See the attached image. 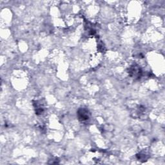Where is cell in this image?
Returning a JSON list of instances; mask_svg holds the SVG:
<instances>
[{"label":"cell","mask_w":165,"mask_h":165,"mask_svg":"<svg viewBox=\"0 0 165 165\" xmlns=\"http://www.w3.org/2000/svg\"><path fill=\"white\" fill-rule=\"evenodd\" d=\"M129 73H130L132 77L134 78H140L142 74V71L141 69L138 66L133 65L131 66V68L129 70Z\"/></svg>","instance_id":"obj_1"},{"label":"cell","mask_w":165,"mask_h":165,"mask_svg":"<svg viewBox=\"0 0 165 165\" xmlns=\"http://www.w3.org/2000/svg\"><path fill=\"white\" fill-rule=\"evenodd\" d=\"M78 117L81 121H85L89 118L88 110L85 109H80L78 111Z\"/></svg>","instance_id":"obj_2"}]
</instances>
